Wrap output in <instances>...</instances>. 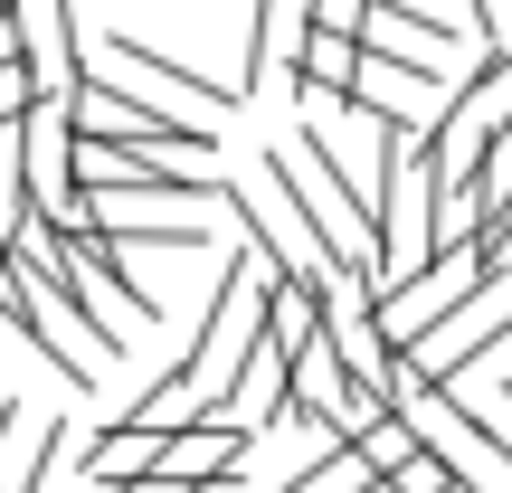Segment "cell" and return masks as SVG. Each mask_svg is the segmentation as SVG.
Segmentation results:
<instances>
[{"label": "cell", "mask_w": 512, "mask_h": 493, "mask_svg": "<svg viewBox=\"0 0 512 493\" xmlns=\"http://www.w3.org/2000/svg\"><path fill=\"white\" fill-rule=\"evenodd\" d=\"M0 256H10V266L29 275L38 294H48V313H67V332L86 342V361H95V370L124 361V323H105V294H95V275L67 256V238H57L38 209H19V219L0 228Z\"/></svg>", "instance_id": "obj_1"}, {"label": "cell", "mask_w": 512, "mask_h": 493, "mask_svg": "<svg viewBox=\"0 0 512 493\" xmlns=\"http://www.w3.org/2000/svg\"><path fill=\"white\" fill-rule=\"evenodd\" d=\"M67 124H76V143H143V152H181V162L209 152V124L171 114L162 95H133L124 76H76L67 86Z\"/></svg>", "instance_id": "obj_2"}, {"label": "cell", "mask_w": 512, "mask_h": 493, "mask_svg": "<svg viewBox=\"0 0 512 493\" xmlns=\"http://www.w3.org/2000/svg\"><path fill=\"white\" fill-rule=\"evenodd\" d=\"M0 323H10L19 342L38 351V361H57V370H67V399H95V389H105V370L86 361V342H76V332L48 313V294H38L29 275L10 266V256H0Z\"/></svg>", "instance_id": "obj_3"}, {"label": "cell", "mask_w": 512, "mask_h": 493, "mask_svg": "<svg viewBox=\"0 0 512 493\" xmlns=\"http://www.w3.org/2000/svg\"><path fill=\"white\" fill-rule=\"evenodd\" d=\"M10 19H19V67L38 76V95H67L86 76V38H76L67 0H10Z\"/></svg>", "instance_id": "obj_4"}, {"label": "cell", "mask_w": 512, "mask_h": 493, "mask_svg": "<svg viewBox=\"0 0 512 493\" xmlns=\"http://www.w3.org/2000/svg\"><path fill=\"white\" fill-rule=\"evenodd\" d=\"M162 437H171V427H143V418H114L105 437L86 446V475H95V493H124L133 475H152V456H162Z\"/></svg>", "instance_id": "obj_5"}, {"label": "cell", "mask_w": 512, "mask_h": 493, "mask_svg": "<svg viewBox=\"0 0 512 493\" xmlns=\"http://www.w3.org/2000/svg\"><path fill=\"white\" fill-rule=\"evenodd\" d=\"M105 57L124 76H143V86H162V95H190V105H219L228 114V95H219V76H190L181 57H162V48H143V38H124V29H105Z\"/></svg>", "instance_id": "obj_6"}, {"label": "cell", "mask_w": 512, "mask_h": 493, "mask_svg": "<svg viewBox=\"0 0 512 493\" xmlns=\"http://www.w3.org/2000/svg\"><path fill=\"white\" fill-rule=\"evenodd\" d=\"M294 38H304V0H256V29H247V76H238V95L247 86H266L275 67L294 57Z\"/></svg>", "instance_id": "obj_7"}, {"label": "cell", "mask_w": 512, "mask_h": 493, "mask_svg": "<svg viewBox=\"0 0 512 493\" xmlns=\"http://www.w3.org/2000/svg\"><path fill=\"white\" fill-rule=\"evenodd\" d=\"M105 228L124 247H219L209 228H190V219H152V209H105Z\"/></svg>", "instance_id": "obj_8"}, {"label": "cell", "mask_w": 512, "mask_h": 493, "mask_svg": "<svg viewBox=\"0 0 512 493\" xmlns=\"http://www.w3.org/2000/svg\"><path fill=\"white\" fill-rule=\"evenodd\" d=\"M465 19H475V48H484V57L512 48V0H465Z\"/></svg>", "instance_id": "obj_9"}]
</instances>
